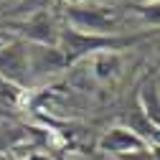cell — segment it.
<instances>
[{
  "label": "cell",
  "instance_id": "1",
  "mask_svg": "<svg viewBox=\"0 0 160 160\" xmlns=\"http://www.w3.org/2000/svg\"><path fill=\"white\" fill-rule=\"evenodd\" d=\"M150 33H132V36H102V33H84V31H76V28H64L58 31V51H61L66 66L76 64L79 58L84 56H97V53H104V51H122L130 48L132 43L145 41Z\"/></svg>",
  "mask_w": 160,
  "mask_h": 160
},
{
  "label": "cell",
  "instance_id": "2",
  "mask_svg": "<svg viewBox=\"0 0 160 160\" xmlns=\"http://www.w3.org/2000/svg\"><path fill=\"white\" fill-rule=\"evenodd\" d=\"M66 18L71 28L84 33H102L114 36V28L119 26V8L104 5L99 0H87V3H71L66 5Z\"/></svg>",
  "mask_w": 160,
  "mask_h": 160
},
{
  "label": "cell",
  "instance_id": "3",
  "mask_svg": "<svg viewBox=\"0 0 160 160\" xmlns=\"http://www.w3.org/2000/svg\"><path fill=\"white\" fill-rule=\"evenodd\" d=\"M0 79H5L13 87H28L31 84V66H28V43L26 41H10L0 48Z\"/></svg>",
  "mask_w": 160,
  "mask_h": 160
},
{
  "label": "cell",
  "instance_id": "4",
  "mask_svg": "<svg viewBox=\"0 0 160 160\" xmlns=\"http://www.w3.org/2000/svg\"><path fill=\"white\" fill-rule=\"evenodd\" d=\"M21 36H26L31 43H41V46H58V31L51 21V15L46 10H36L28 21L21 23H10Z\"/></svg>",
  "mask_w": 160,
  "mask_h": 160
},
{
  "label": "cell",
  "instance_id": "5",
  "mask_svg": "<svg viewBox=\"0 0 160 160\" xmlns=\"http://www.w3.org/2000/svg\"><path fill=\"white\" fill-rule=\"evenodd\" d=\"M150 145L145 142L142 137H137L132 130L127 127H112L102 135L99 140V150L109 152V155H127V152H140V150H148Z\"/></svg>",
  "mask_w": 160,
  "mask_h": 160
},
{
  "label": "cell",
  "instance_id": "6",
  "mask_svg": "<svg viewBox=\"0 0 160 160\" xmlns=\"http://www.w3.org/2000/svg\"><path fill=\"white\" fill-rule=\"evenodd\" d=\"M28 66H31V76H38V74H53L66 69V61L58 46L28 43Z\"/></svg>",
  "mask_w": 160,
  "mask_h": 160
},
{
  "label": "cell",
  "instance_id": "7",
  "mask_svg": "<svg viewBox=\"0 0 160 160\" xmlns=\"http://www.w3.org/2000/svg\"><path fill=\"white\" fill-rule=\"evenodd\" d=\"M140 112L160 130V89L155 82H148L140 89Z\"/></svg>",
  "mask_w": 160,
  "mask_h": 160
},
{
  "label": "cell",
  "instance_id": "8",
  "mask_svg": "<svg viewBox=\"0 0 160 160\" xmlns=\"http://www.w3.org/2000/svg\"><path fill=\"white\" fill-rule=\"evenodd\" d=\"M119 71V56L114 51H104L94 56V74L99 79H114Z\"/></svg>",
  "mask_w": 160,
  "mask_h": 160
},
{
  "label": "cell",
  "instance_id": "9",
  "mask_svg": "<svg viewBox=\"0 0 160 160\" xmlns=\"http://www.w3.org/2000/svg\"><path fill=\"white\" fill-rule=\"evenodd\" d=\"M132 10L140 18H145L150 26H160V0H145V3H137V5H132Z\"/></svg>",
  "mask_w": 160,
  "mask_h": 160
},
{
  "label": "cell",
  "instance_id": "10",
  "mask_svg": "<svg viewBox=\"0 0 160 160\" xmlns=\"http://www.w3.org/2000/svg\"><path fill=\"white\" fill-rule=\"evenodd\" d=\"M18 97H21V89L8 84L5 79H0V104H15Z\"/></svg>",
  "mask_w": 160,
  "mask_h": 160
},
{
  "label": "cell",
  "instance_id": "11",
  "mask_svg": "<svg viewBox=\"0 0 160 160\" xmlns=\"http://www.w3.org/2000/svg\"><path fill=\"white\" fill-rule=\"evenodd\" d=\"M119 160H155L150 148L148 150H140V152H127V155H119Z\"/></svg>",
  "mask_w": 160,
  "mask_h": 160
},
{
  "label": "cell",
  "instance_id": "12",
  "mask_svg": "<svg viewBox=\"0 0 160 160\" xmlns=\"http://www.w3.org/2000/svg\"><path fill=\"white\" fill-rule=\"evenodd\" d=\"M152 158H155V160H160V145H155V148H152Z\"/></svg>",
  "mask_w": 160,
  "mask_h": 160
},
{
  "label": "cell",
  "instance_id": "13",
  "mask_svg": "<svg viewBox=\"0 0 160 160\" xmlns=\"http://www.w3.org/2000/svg\"><path fill=\"white\" fill-rule=\"evenodd\" d=\"M66 3L71 5V3H87V0H66Z\"/></svg>",
  "mask_w": 160,
  "mask_h": 160
},
{
  "label": "cell",
  "instance_id": "14",
  "mask_svg": "<svg viewBox=\"0 0 160 160\" xmlns=\"http://www.w3.org/2000/svg\"><path fill=\"white\" fill-rule=\"evenodd\" d=\"M3 46H5V41H0V48H3Z\"/></svg>",
  "mask_w": 160,
  "mask_h": 160
}]
</instances>
